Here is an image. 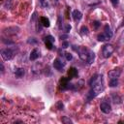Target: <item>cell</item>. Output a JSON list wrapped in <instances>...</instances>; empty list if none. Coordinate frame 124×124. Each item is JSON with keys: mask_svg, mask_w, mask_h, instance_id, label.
<instances>
[{"mask_svg": "<svg viewBox=\"0 0 124 124\" xmlns=\"http://www.w3.org/2000/svg\"><path fill=\"white\" fill-rule=\"evenodd\" d=\"M89 84L91 86V90L87 93L88 100H91L92 98L96 97L99 93H101L104 90V80L102 75H95L91 78Z\"/></svg>", "mask_w": 124, "mask_h": 124, "instance_id": "1", "label": "cell"}, {"mask_svg": "<svg viewBox=\"0 0 124 124\" xmlns=\"http://www.w3.org/2000/svg\"><path fill=\"white\" fill-rule=\"evenodd\" d=\"M76 46H74L73 48L78 53V56H79V58L82 61L86 62L89 65L94 62V60H95V53L91 49H89V48H87L86 46H79L78 47H76Z\"/></svg>", "mask_w": 124, "mask_h": 124, "instance_id": "2", "label": "cell"}, {"mask_svg": "<svg viewBox=\"0 0 124 124\" xmlns=\"http://www.w3.org/2000/svg\"><path fill=\"white\" fill-rule=\"evenodd\" d=\"M1 56H2L3 60L9 61V60H11V59L14 58V56H15V50L12 49V48H10V47H6V48H4V49L1 50Z\"/></svg>", "mask_w": 124, "mask_h": 124, "instance_id": "3", "label": "cell"}, {"mask_svg": "<svg viewBox=\"0 0 124 124\" xmlns=\"http://www.w3.org/2000/svg\"><path fill=\"white\" fill-rule=\"evenodd\" d=\"M114 51V46L111 45V44H107L103 46V49H102V53H103V56L105 58H108L111 56V54L113 53Z\"/></svg>", "mask_w": 124, "mask_h": 124, "instance_id": "4", "label": "cell"}, {"mask_svg": "<svg viewBox=\"0 0 124 124\" xmlns=\"http://www.w3.org/2000/svg\"><path fill=\"white\" fill-rule=\"evenodd\" d=\"M121 72H122V71H121L120 68H115V69L110 70V71L108 73V76L109 79H111V78H118L119 76L121 75Z\"/></svg>", "mask_w": 124, "mask_h": 124, "instance_id": "5", "label": "cell"}, {"mask_svg": "<svg viewBox=\"0 0 124 124\" xmlns=\"http://www.w3.org/2000/svg\"><path fill=\"white\" fill-rule=\"evenodd\" d=\"M100 108H101V110H102L104 113H107V114L111 111V107H110V105H109L108 102H106V101H104V102L101 103Z\"/></svg>", "mask_w": 124, "mask_h": 124, "instance_id": "6", "label": "cell"}, {"mask_svg": "<svg viewBox=\"0 0 124 124\" xmlns=\"http://www.w3.org/2000/svg\"><path fill=\"white\" fill-rule=\"evenodd\" d=\"M59 85H60V88L63 89V90H66L69 88L70 86V83H69V78H62L59 81Z\"/></svg>", "mask_w": 124, "mask_h": 124, "instance_id": "7", "label": "cell"}, {"mask_svg": "<svg viewBox=\"0 0 124 124\" xmlns=\"http://www.w3.org/2000/svg\"><path fill=\"white\" fill-rule=\"evenodd\" d=\"M53 67H54V69H56V70H58V71H63V68H64V63H62V61L60 60V59H58V58H56V59H54V61H53Z\"/></svg>", "mask_w": 124, "mask_h": 124, "instance_id": "8", "label": "cell"}, {"mask_svg": "<svg viewBox=\"0 0 124 124\" xmlns=\"http://www.w3.org/2000/svg\"><path fill=\"white\" fill-rule=\"evenodd\" d=\"M39 57H40V50H39L38 48H34V49L31 51V53H30L29 59H30L31 61H34V60L38 59Z\"/></svg>", "mask_w": 124, "mask_h": 124, "instance_id": "9", "label": "cell"}, {"mask_svg": "<svg viewBox=\"0 0 124 124\" xmlns=\"http://www.w3.org/2000/svg\"><path fill=\"white\" fill-rule=\"evenodd\" d=\"M72 16H73V18L76 20V21H79L81 18H82V14L80 11L78 10H74L73 13H72Z\"/></svg>", "mask_w": 124, "mask_h": 124, "instance_id": "10", "label": "cell"}, {"mask_svg": "<svg viewBox=\"0 0 124 124\" xmlns=\"http://www.w3.org/2000/svg\"><path fill=\"white\" fill-rule=\"evenodd\" d=\"M104 33L107 35V37L108 39H110L112 37V31H111V28H110V26L108 24H106L105 25V27H104Z\"/></svg>", "mask_w": 124, "mask_h": 124, "instance_id": "11", "label": "cell"}, {"mask_svg": "<svg viewBox=\"0 0 124 124\" xmlns=\"http://www.w3.org/2000/svg\"><path fill=\"white\" fill-rule=\"evenodd\" d=\"M25 75V70L23 68H17L15 72V76L16 78H20Z\"/></svg>", "mask_w": 124, "mask_h": 124, "instance_id": "12", "label": "cell"}, {"mask_svg": "<svg viewBox=\"0 0 124 124\" xmlns=\"http://www.w3.org/2000/svg\"><path fill=\"white\" fill-rule=\"evenodd\" d=\"M40 22L44 27H49V25H50L49 19L47 17H46V16H41L40 17Z\"/></svg>", "mask_w": 124, "mask_h": 124, "instance_id": "13", "label": "cell"}, {"mask_svg": "<svg viewBox=\"0 0 124 124\" xmlns=\"http://www.w3.org/2000/svg\"><path fill=\"white\" fill-rule=\"evenodd\" d=\"M68 75H69V78H76V77L78 76V70H77L75 67H72V68H70V70L68 71Z\"/></svg>", "mask_w": 124, "mask_h": 124, "instance_id": "14", "label": "cell"}, {"mask_svg": "<svg viewBox=\"0 0 124 124\" xmlns=\"http://www.w3.org/2000/svg\"><path fill=\"white\" fill-rule=\"evenodd\" d=\"M97 39H98V41H100V42H106V41L109 40V39L107 37V35H106L104 32L100 33V34L97 36Z\"/></svg>", "mask_w": 124, "mask_h": 124, "instance_id": "15", "label": "cell"}, {"mask_svg": "<svg viewBox=\"0 0 124 124\" xmlns=\"http://www.w3.org/2000/svg\"><path fill=\"white\" fill-rule=\"evenodd\" d=\"M45 45L46 46L47 49H52V46H53V42H51L50 40H47L45 38Z\"/></svg>", "mask_w": 124, "mask_h": 124, "instance_id": "16", "label": "cell"}, {"mask_svg": "<svg viewBox=\"0 0 124 124\" xmlns=\"http://www.w3.org/2000/svg\"><path fill=\"white\" fill-rule=\"evenodd\" d=\"M117 84H118V79L117 78H111V79H109L108 85L110 87H115V86H117Z\"/></svg>", "mask_w": 124, "mask_h": 124, "instance_id": "17", "label": "cell"}, {"mask_svg": "<svg viewBox=\"0 0 124 124\" xmlns=\"http://www.w3.org/2000/svg\"><path fill=\"white\" fill-rule=\"evenodd\" d=\"M80 33H81L82 35H87V34L89 33V31H88V27L85 26V25L81 26V28H80Z\"/></svg>", "mask_w": 124, "mask_h": 124, "instance_id": "18", "label": "cell"}, {"mask_svg": "<svg viewBox=\"0 0 124 124\" xmlns=\"http://www.w3.org/2000/svg\"><path fill=\"white\" fill-rule=\"evenodd\" d=\"M100 25H101V23H100V21H98V20H95V21L92 22V26H93L94 29H98Z\"/></svg>", "mask_w": 124, "mask_h": 124, "instance_id": "19", "label": "cell"}, {"mask_svg": "<svg viewBox=\"0 0 124 124\" xmlns=\"http://www.w3.org/2000/svg\"><path fill=\"white\" fill-rule=\"evenodd\" d=\"M62 122L63 123H73V121L70 119V118H68V117H66V116H64V117H62Z\"/></svg>", "mask_w": 124, "mask_h": 124, "instance_id": "20", "label": "cell"}, {"mask_svg": "<svg viewBox=\"0 0 124 124\" xmlns=\"http://www.w3.org/2000/svg\"><path fill=\"white\" fill-rule=\"evenodd\" d=\"M65 57H66V60H68V61H70V60L73 59V55L71 53H69V52H66L65 53Z\"/></svg>", "mask_w": 124, "mask_h": 124, "instance_id": "21", "label": "cell"}, {"mask_svg": "<svg viewBox=\"0 0 124 124\" xmlns=\"http://www.w3.org/2000/svg\"><path fill=\"white\" fill-rule=\"evenodd\" d=\"M12 6V0H7L6 3H5V8L6 9H10Z\"/></svg>", "mask_w": 124, "mask_h": 124, "instance_id": "22", "label": "cell"}, {"mask_svg": "<svg viewBox=\"0 0 124 124\" xmlns=\"http://www.w3.org/2000/svg\"><path fill=\"white\" fill-rule=\"evenodd\" d=\"M56 107H57V108L58 109H63V103L61 102V101H59V102H57V104H56Z\"/></svg>", "mask_w": 124, "mask_h": 124, "instance_id": "23", "label": "cell"}, {"mask_svg": "<svg viewBox=\"0 0 124 124\" xmlns=\"http://www.w3.org/2000/svg\"><path fill=\"white\" fill-rule=\"evenodd\" d=\"M71 29H72V26H71L70 24H66V25L64 26V30H65L67 33H68V32H70V30H71Z\"/></svg>", "mask_w": 124, "mask_h": 124, "instance_id": "24", "label": "cell"}, {"mask_svg": "<svg viewBox=\"0 0 124 124\" xmlns=\"http://www.w3.org/2000/svg\"><path fill=\"white\" fill-rule=\"evenodd\" d=\"M110 2H111V4H112L113 7H116L119 4V0H110Z\"/></svg>", "mask_w": 124, "mask_h": 124, "instance_id": "25", "label": "cell"}, {"mask_svg": "<svg viewBox=\"0 0 124 124\" xmlns=\"http://www.w3.org/2000/svg\"><path fill=\"white\" fill-rule=\"evenodd\" d=\"M39 1H40L41 5H42L43 7H46V6H47V3H46V0H39Z\"/></svg>", "mask_w": 124, "mask_h": 124, "instance_id": "26", "label": "cell"}, {"mask_svg": "<svg viewBox=\"0 0 124 124\" xmlns=\"http://www.w3.org/2000/svg\"><path fill=\"white\" fill-rule=\"evenodd\" d=\"M69 46V43L68 42H63L62 43V47L63 48H66V47H68Z\"/></svg>", "mask_w": 124, "mask_h": 124, "instance_id": "27", "label": "cell"}, {"mask_svg": "<svg viewBox=\"0 0 124 124\" xmlns=\"http://www.w3.org/2000/svg\"><path fill=\"white\" fill-rule=\"evenodd\" d=\"M65 38H68V35H61L60 36V39L61 40H65Z\"/></svg>", "mask_w": 124, "mask_h": 124, "instance_id": "28", "label": "cell"}, {"mask_svg": "<svg viewBox=\"0 0 124 124\" xmlns=\"http://www.w3.org/2000/svg\"><path fill=\"white\" fill-rule=\"evenodd\" d=\"M1 73L2 74L4 73V66H3V64H1Z\"/></svg>", "mask_w": 124, "mask_h": 124, "instance_id": "29", "label": "cell"}, {"mask_svg": "<svg viewBox=\"0 0 124 124\" xmlns=\"http://www.w3.org/2000/svg\"><path fill=\"white\" fill-rule=\"evenodd\" d=\"M55 1H58V0H55Z\"/></svg>", "mask_w": 124, "mask_h": 124, "instance_id": "30", "label": "cell"}]
</instances>
